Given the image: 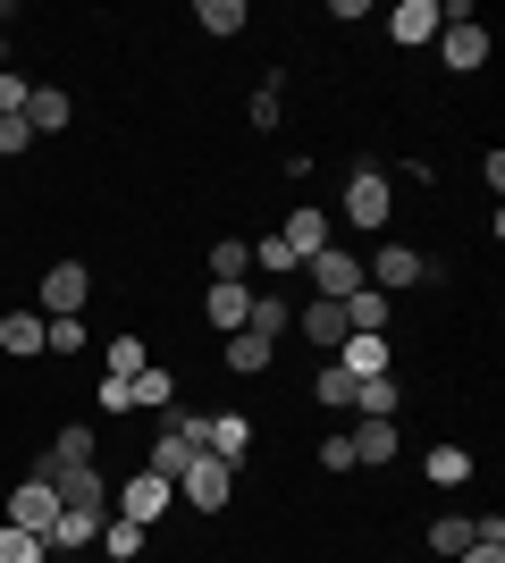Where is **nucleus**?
I'll return each instance as SVG.
<instances>
[{
	"label": "nucleus",
	"instance_id": "f257e3e1",
	"mask_svg": "<svg viewBox=\"0 0 505 563\" xmlns=\"http://www.w3.org/2000/svg\"><path fill=\"white\" fill-rule=\"evenodd\" d=\"M85 303H94V269H85V261H51L34 311H43V320H85Z\"/></svg>",
	"mask_w": 505,
	"mask_h": 563
},
{
	"label": "nucleus",
	"instance_id": "f03ea898",
	"mask_svg": "<svg viewBox=\"0 0 505 563\" xmlns=\"http://www.w3.org/2000/svg\"><path fill=\"white\" fill-rule=\"evenodd\" d=\"M237 496V463H219V454H194L186 471H177V505H194V514H219Z\"/></svg>",
	"mask_w": 505,
	"mask_h": 563
},
{
	"label": "nucleus",
	"instance_id": "7ed1b4c3",
	"mask_svg": "<svg viewBox=\"0 0 505 563\" xmlns=\"http://www.w3.org/2000/svg\"><path fill=\"white\" fill-rule=\"evenodd\" d=\"M110 505H119V521H135V530H161V514L177 505V479H161V471H135L127 488H110Z\"/></svg>",
	"mask_w": 505,
	"mask_h": 563
},
{
	"label": "nucleus",
	"instance_id": "20e7f679",
	"mask_svg": "<svg viewBox=\"0 0 505 563\" xmlns=\"http://www.w3.org/2000/svg\"><path fill=\"white\" fill-rule=\"evenodd\" d=\"M387 211H396V186H387V168L362 161L354 177H345V219H354V228H387Z\"/></svg>",
	"mask_w": 505,
	"mask_h": 563
},
{
	"label": "nucleus",
	"instance_id": "39448f33",
	"mask_svg": "<svg viewBox=\"0 0 505 563\" xmlns=\"http://www.w3.org/2000/svg\"><path fill=\"white\" fill-rule=\"evenodd\" d=\"M421 278H438V261H421L413 244H380L371 269H362V286H380V295H405V286H421Z\"/></svg>",
	"mask_w": 505,
	"mask_h": 563
},
{
	"label": "nucleus",
	"instance_id": "423d86ee",
	"mask_svg": "<svg viewBox=\"0 0 505 563\" xmlns=\"http://www.w3.org/2000/svg\"><path fill=\"white\" fill-rule=\"evenodd\" d=\"M438 59H447L455 76L488 68V25L481 18H447V25H438Z\"/></svg>",
	"mask_w": 505,
	"mask_h": 563
},
{
	"label": "nucleus",
	"instance_id": "0eeeda50",
	"mask_svg": "<svg viewBox=\"0 0 505 563\" xmlns=\"http://www.w3.org/2000/svg\"><path fill=\"white\" fill-rule=\"evenodd\" d=\"M9 521H18V530H34V539L59 521V488H51L43 471H34V479H18V496H9Z\"/></svg>",
	"mask_w": 505,
	"mask_h": 563
},
{
	"label": "nucleus",
	"instance_id": "6e6552de",
	"mask_svg": "<svg viewBox=\"0 0 505 563\" xmlns=\"http://www.w3.org/2000/svg\"><path fill=\"white\" fill-rule=\"evenodd\" d=\"M304 269H312V286H320V295H329V303H345V295H354V286H362V261L345 253V244H320V253L304 261Z\"/></svg>",
	"mask_w": 505,
	"mask_h": 563
},
{
	"label": "nucleus",
	"instance_id": "1a4fd4ad",
	"mask_svg": "<svg viewBox=\"0 0 505 563\" xmlns=\"http://www.w3.org/2000/svg\"><path fill=\"white\" fill-rule=\"evenodd\" d=\"M387 43H405V51L438 43V0H396L387 9Z\"/></svg>",
	"mask_w": 505,
	"mask_h": 563
},
{
	"label": "nucleus",
	"instance_id": "9d476101",
	"mask_svg": "<svg viewBox=\"0 0 505 563\" xmlns=\"http://www.w3.org/2000/svg\"><path fill=\"white\" fill-rule=\"evenodd\" d=\"M278 244H287V261L304 269V261L329 244V211H312V202H304V211H287V235H278Z\"/></svg>",
	"mask_w": 505,
	"mask_h": 563
},
{
	"label": "nucleus",
	"instance_id": "9b49d317",
	"mask_svg": "<svg viewBox=\"0 0 505 563\" xmlns=\"http://www.w3.org/2000/svg\"><path fill=\"white\" fill-rule=\"evenodd\" d=\"M337 371H354V378H387V371H396V353H387V336H345V345H337Z\"/></svg>",
	"mask_w": 505,
	"mask_h": 563
},
{
	"label": "nucleus",
	"instance_id": "f8f14e48",
	"mask_svg": "<svg viewBox=\"0 0 505 563\" xmlns=\"http://www.w3.org/2000/svg\"><path fill=\"white\" fill-rule=\"evenodd\" d=\"M244 311H253V286H219V278H211V295H202V320H211L219 336H237V329H244Z\"/></svg>",
	"mask_w": 505,
	"mask_h": 563
},
{
	"label": "nucleus",
	"instance_id": "ddd939ff",
	"mask_svg": "<svg viewBox=\"0 0 505 563\" xmlns=\"http://www.w3.org/2000/svg\"><path fill=\"white\" fill-rule=\"evenodd\" d=\"M94 539H101V521H94V514H76V505H59V521L43 530V547H51V555H85Z\"/></svg>",
	"mask_w": 505,
	"mask_h": 563
},
{
	"label": "nucleus",
	"instance_id": "4468645a",
	"mask_svg": "<svg viewBox=\"0 0 505 563\" xmlns=\"http://www.w3.org/2000/svg\"><path fill=\"white\" fill-rule=\"evenodd\" d=\"M43 311H9V320H0V353H18V362H43Z\"/></svg>",
	"mask_w": 505,
	"mask_h": 563
},
{
	"label": "nucleus",
	"instance_id": "2eb2a0df",
	"mask_svg": "<svg viewBox=\"0 0 505 563\" xmlns=\"http://www.w3.org/2000/svg\"><path fill=\"white\" fill-rule=\"evenodd\" d=\"M295 329H304V345H345V311L329 295H312V303L295 311Z\"/></svg>",
	"mask_w": 505,
	"mask_h": 563
},
{
	"label": "nucleus",
	"instance_id": "dca6fc26",
	"mask_svg": "<svg viewBox=\"0 0 505 563\" xmlns=\"http://www.w3.org/2000/svg\"><path fill=\"white\" fill-rule=\"evenodd\" d=\"M168 404H177V378H168L161 362H152V371H135V378H127V412H168Z\"/></svg>",
	"mask_w": 505,
	"mask_h": 563
},
{
	"label": "nucleus",
	"instance_id": "f3484780",
	"mask_svg": "<svg viewBox=\"0 0 505 563\" xmlns=\"http://www.w3.org/2000/svg\"><path fill=\"white\" fill-rule=\"evenodd\" d=\"M396 404H405L396 371H387V378H354V412H362V421H396Z\"/></svg>",
	"mask_w": 505,
	"mask_h": 563
},
{
	"label": "nucleus",
	"instance_id": "a211bd4d",
	"mask_svg": "<svg viewBox=\"0 0 505 563\" xmlns=\"http://www.w3.org/2000/svg\"><path fill=\"white\" fill-rule=\"evenodd\" d=\"M68 93H59V85H34V93H25V126H34V135H59V126H68Z\"/></svg>",
	"mask_w": 505,
	"mask_h": 563
},
{
	"label": "nucleus",
	"instance_id": "6ab92c4d",
	"mask_svg": "<svg viewBox=\"0 0 505 563\" xmlns=\"http://www.w3.org/2000/svg\"><path fill=\"white\" fill-rule=\"evenodd\" d=\"M76 463H94V429H85V421L51 438V454H43V479H59V471H76Z\"/></svg>",
	"mask_w": 505,
	"mask_h": 563
},
{
	"label": "nucleus",
	"instance_id": "aec40b11",
	"mask_svg": "<svg viewBox=\"0 0 505 563\" xmlns=\"http://www.w3.org/2000/svg\"><path fill=\"white\" fill-rule=\"evenodd\" d=\"M211 278L219 286H244V278H253V244H244V235H219V244H211Z\"/></svg>",
	"mask_w": 505,
	"mask_h": 563
},
{
	"label": "nucleus",
	"instance_id": "412c9836",
	"mask_svg": "<svg viewBox=\"0 0 505 563\" xmlns=\"http://www.w3.org/2000/svg\"><path fill=\"white\" fill-rule=\"evenodd\" d=\"M345 446H354V463H396V421H362V429H345Z\"/></svg>",
	"mask_w": 505,
	"mask_h": 563
},
{
	"label": "nucleus",
	"instance_id": "4be33fe9",
	"mask_svg": "<svg viewBox=\"0 0 505 563\" xmlns=\"http://www.w3.org/2000/svg\"><path fill=\"white\" fill-rule=\"evenodd\" d=\"M244 336L278 345V336H287V295H253V311H244Z\"/></svg>",
	"mask_w": 505,
	"mask_h": 563
},
{
	"label": "nucleus",
	"instance_id": "5701e85b",
	"mask_svg": "<svg viewBox=\"0 0 505 563\" xmlns=\"http://www.w3.org/2000/svg\"><path fill=\"white\" fill-rule=\"evenodd\" d=\"M270 353H278V345H262V336H228V353H219V362H228V371H237V378H262L270 371Z\"/></svg>",
	"mask_w": 505,
	"mask_h": 563
},
{
	"label": "nucleus",
	"instance_id": "b1692460",
	"mask_svg": "<svg viewBox=\"0 0 505 563\" xmlns=\"http://www.w3.org/2000/svg\"><path fill=\"white\" fill-rule=\"evenodd\" d=\"M194 463V438H186V429H161V438H152V463L144 471H161V479H177V471H186Z\"/></svg>",
	"mask_w": 505,
	"mask_h": 563
},
{
	"label": "nucleus",
	"instance_id": "393cba45",
	"mask_svg": "<svg viewBox=\"0 0 505 563\" xmlns=\"http://www.w3.org/2000/svg\"><path fill=\"white\" fill-rule=\"evenodd\" d=\"M194 25H211L219 43H228V34H244V25H253V9H244V0H202V9H194Z\"/></svg>",
	"mask_w": 505,
	"mask_h": 563
},
{
	"label": "nucleus",
	"instance_id": "a878e982",
	"mask_svg": "<svg viewBox=\"0 0 505 563\" xmlns=\"http://www.w3.org/2000/svg\"><path fill=\"white\" fill-rule=\"evenodd\" d=\"M463 547H472V514H438V521H430V555L455 563Z\"/></svg>",
	"mask_w": 505,
	"mask_h": 563
},
{
	"label": "nucleus",
	"instance_id": "bb28decb",
	"mask_svg": "<svg viewBox=\"0 0 505 563\" xmlns=\"http://www.w3.org/2000/svg\"><path fill=\"white\" fill-rule=\"evenodd\" d=\"M421 471H430V488H463V479H472V454H463V446H430Z\"/></svg>",
	"mask_w": 505,
	"mask_h": 563
},
{
	"label": "nucleus",
	"instance_id": "cd10ccee",
	"mask_svg": "<svg viewBox=\"0 0 505 563\" xmlns=\"http://www.w3.org/2000/svg\"><path fill=\"white\" fill-rule=\"evenodd\" d=\"M135 371H152L144 336H110V362H101V378H135Z\"/></svg>",
	"mask_w": 505,
	"mask_h": 563
},
{
	"label": "nucleus",
	"instance_id": "c85d7f7f",
	"mask_svg": "<svg viewBox=\"0 0 505 563\" xmlns=\"http://www.w3.org/2000/svg\"><path fill=\"white\" fill-rule=\"evenodd\" d=\"M0 563H51V547L34 530H18V521H0Z\"/></svg>",
	"mask_w": 505,
	"mask_h": 563
},
{
	"label": "nucleus",
	"instance_id": "c756f323",
	"mask_svg": "<svg viewBox=\"0 0 505 563\" xmlns=\"http://www.w3.org/2000/svg\"><path fill=\"white\" fill-rule=\"evenodd\" d=\"M278 93H287V76H262V93L244 101V126H262V135H270V126H278Z\"/></svg>",
	"mask_w": 505,
	"mask_h": 563
},
{
	"label": "nucleus",
	"instance_id": "7c9ffc66",
	"mask_svg": "<svg viewBox=\"0 0 505 563\" xmlns=\"http://www.w3.org/2000/svg\"><path fill=\"white\" fill-rule=\"evenodd\" d=\"M144 539H152V530H135V521H119V514H110V521H101V539H94V547H110V555L127 563V555H144Z\"/></svg>",
	"mask_w": 505,
	"mask_h": 563
},
{
	"label": "nucleus",
	"instance_id": "2f4dec72",
	"mask_svg": "<svg viewBox=\"0 0 505 563\" xmlns=\"http://www.w3.org/2000/svg\"><path fill=\"white\" fill-rule=\"evenodd\" d=\"M43 353H59V362H68V353H85V320H51V329H43Z\"/></svg>",
	"mask_w": 505,
	"mask_h": 563
},
{
	"label": "nucleus",
	"instance_id": "473e14b6",
	"mask_svg": "<svg viewBox=\"0 0 505 563\" xmlns=\"http://www.w3.org/2000/svg\"><path fill=\"white\" fill-rule=\"evenodd\" d=\"M312 396L320 404H354V371H337V362H329V371L312 378Z\"/></svg>",
	"mask_w": 505,
	"mask_h": 563
},
{
	"label": "nucleus",
	"instance_id": "72a5a7b5",
	"mask_svg": "<svg viewBox=\"0 0 505 563\" xmlns=\"http://www.w3.org/2000/svg\"><path fill=\"white\" fill-rule=\"evenodd\" d=\"M25 143H34V126H25V110H18V118H0V161H18Z\"/></svg>",
	"mask_w": 505,
	"mask_h": 563
},
{
	"label": "nucleus",
	"instance_id": "f704fd0d",
	"mask_svg": "<svg viewBox=\"0 0 505 563\" xmlns=\"http://www.w3.org/2000/svg\"><path fill=\"white\" fill-rule=\"evenodd\" d=\"M25 93H34V85H25L18 68H0V118H18V110H25Z\"/></svg>",
	"mask_w": 505,
	"mask_h": 563
},
{
	"label": "nucleus",
	"instance_id": "c9c22d12",
	"mask_svg": "<svg viewBox=\"0 0 505 563\" xmlns=\"http://www.w3.org/2000/svg\"><path fill=\"white\" fill-rule=\"evenodd\" d=\"M320 471H354V446H345V438H320Z\"/></svg>",
	"mask_w": 505,
	"mask_h": 563
},
{
	"label": "nucleus",
	"instance_id": "e433bc0d",
	"mask_svg": "<svg viewBox=\"0 0 505 563\" xmlns=\"http://www.w3.org/2000/svg\"><path fill=\"white\" fill-rule=\"evenodd\" d=\"M455 563H505V547H463Z\"/></svg>",
	"mask_w": 505,
	"mask_h": 563
},
{
	"label": "nucleus",
	"instance_id": "4c0bfd02",
	"mask_svg": "<svg viewBox=\"0 0 505 563\" xmlns=\"http://www.w3.org/2000/svg\"><path fill=\"white\" fill-rule=\"evenodd\" d=\"M0 68H9V34H0Z\"/></svg>",
	"mask_w": 505,
	"mask_h": 563
}]
</instances>
